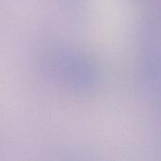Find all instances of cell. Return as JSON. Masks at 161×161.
<instances>
[]
</instances>
